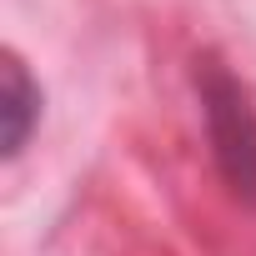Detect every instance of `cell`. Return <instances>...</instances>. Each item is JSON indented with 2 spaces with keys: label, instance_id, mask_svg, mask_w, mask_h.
I'll use <instances>...</instances> for the list:
<instances>
[{
  "label": "cell",
  "instance_id": "cell-1",
  "mask_svg": "<svg viewBox=\"0 0 256 256\" xmlns=\"http://www.w3.org/2000/svg\"><path fill=\"white\" fill-rule=\"evenodd\" d=\"M201 96H206V120H211V141H216V161H221L226 181L256 201V116H251L241 86L226 70H211Z\"/></svg>",
  "mask_w": 256,
  "mask_h": 256
},
{
  "label": "cell",
  "instance_id": "cell-2",
  "mask_svg": "<svg viewBox=\"0 0 256 256\" xmlns=\"http://www.w3.org/2000/svg\"><path fill=\"white\" fill-rule=\"evenodd\" d=\"M0 76H6V90H0V151L16 156L30 136V126L40 116V90L30 86L20 56H6V66H0Z\"/></svg>",
  "mask_w": 256,
  "mask_h": 256
}]
</instances>
